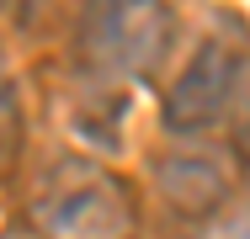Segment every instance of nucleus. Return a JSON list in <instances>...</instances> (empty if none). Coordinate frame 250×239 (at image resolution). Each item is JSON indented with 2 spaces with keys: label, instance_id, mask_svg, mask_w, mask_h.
Segmentation results:
<instances>
[{
  "label": "nucleus",
  "instance_id": "nucleus-2",
  "mask_svg": "<svg viewBox=\"0 0 250 239\" xmlns=\"http://www.w3.org/2000/svg\"><path fill=\"white\" fill-rule=\"evenodd\" d=\"M176 43V16L165 0H101L91 16V53L128 80H154Z\"/></svg>",
  "mask_w": 250,
  "mask_h": 239
},
{
  "label": "nucleus",
  "instance_id": "nucleus-5",
  "mask_svg": "<svg viewBox=\"0 0 250 239\" xmlns=\"http://www.w3.org/2000/svg\"><path fill=\"white\" fill-rule=\"evenodd\" d=\"M5 128H16V85H11V69L0 59V133Z\"/></svg>",
  "mask_w": 250,
  "mask_h": 239
},
{
  "label": "nucleus",
  "instance_id": "nucleus-4",
  "mask_svg": "<svg viewBox=\"0 0 250 239\" xmlns=\"http://www.w3.org/2000/svg\"><path fill=\"white\" fill-rule=\"evenodd\" d=\"M160 191L176 213L187 218H208L224 207L229 197V159L213 154V149H181V154H165L160 159Z\"/></svg>",
  "mask_w": 250,
  "mask_h": 239
},
{
  "label": "nucleus",
  "instance_id": "nucleus-3",
  "mask_svg": "<svg viewBox=\"0 0 250 239\" xmlns=\"http://www.w3.org/2000/svg\"><path fill=\"white\" fill-rule=\"evenodd\" d=\"M245 85V48L234 38H202L181 64L176 85L165 91V128L170 133H208Z\"/></svg>",
  "mask_w": 250,
  "mask_h": 239
},
{
  "label": "nucleus",
  "instance_id": "nucleus-1",
  "mask_svg": "<svg viewBox=\"0 0 250 239\" xmlns=\"http://www.w3.org/2000/svg\"><path fill=\"white\" fill-rule=\"evenodd\" d=\"M43 239H133V197L96 159H59L32 197Z\"/></svg>",
  "mask_w": 250,
  "mask_h": 239
}]
</instances>
